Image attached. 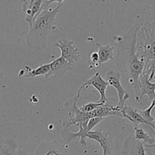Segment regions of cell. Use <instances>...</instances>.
Here are the masks:
<instances>
[{
	"instance_id": "cb8c5ba5",
	"label": "cell",
	"mask_w": 155,
	"mask_h": 155,
	"mask_svg": "<svg viewBox=\"0 0 155 155\" xmlns=\"http://www.w3.org/2000/svg\"><path fill=\"white\" fill-rule=\"evenodd\" d=\"M145 147L147 148H155V143L151 145H145Z\"/></svg>"
},
{
	"instance_id": "ffe728a7",
	"label": "cell",
	"mask_w": 155,
	"mask_h": 155,
	"mask_svg": "<svg viewBox=\"0 0 155 155\" xmlns=\"http://www.w3.org/2000/svg\"><path fill=\"white\" fill-rule=\"evenodd\" d=\"M105 118L104 117H95L91 118L89 120L87 124V127H86V130H87L88 133L92 131L94 128L96 127L98 124H99L101 121H103Z\"/></svg>"
},
{
	"instance_id": "ba28073f",
	"label": "cell",
	"mask_w": 155,
	"mask_h": 155,
	"mask_svg": "<svg viewBox=\"0 0 155 155\" xmlns=\"http://www.w3.org/2000/svg\"><path fill=\"white\" fill-rule=\"evenodd\" d=\"M86 139L98 142L102 149V155H112L113 141L109 133H104L101 130L91 131L86 135Z\"/></svg>"
},
{
	"instance_id": "ac0fdd59",
	"label": "cell",
	"mask_w": 155,
	"mask_h": 155,
	"mask_svg": "<svg viewBox=\"0 0 155 155\" xmlns=\"http://www.w3.org/2000/svg\"><path fill=\"white\" fill-rule=\"evenodd\" d=\"M155 107V98L151 101V105L149 106V107L145 110H137L138 112L141 114V116L149 123H154V118L151 116V112L152 110Z\"/></svg>"
},
{
	"instance_id": "4316f807",
	"label": "cell",
	"mask_w": 155,
	"mask_h": 155,
	"mask_svg": "<svg viewBox=\"0 0 155 155\" xmlns=\"http://www.w3.org/2000/svg\"><path fill=\"white\" fill-rule=\"evenodd\" d=\"M154 134H155V132H154Z\"/></svg>"
},
{
	"instance_id": "8992f818",
	"label": "cell",
	"mask_w": 155,
	"mask_h": 155,
	"mask_svg": "<svg viewBox=\"0 0 155 155\" xmlns=\"http://www.w3.org/2000/svg\"><path fill=\"white\" fill-rule=\"evenodd\" d=\"M53 46L58 47L61 51V57L67 61L68 63L75 64L78 61L80 53L73 41L68 39H61L53 44Z\"/></svg>"
},
{
	"instance_id": "603a6c76",
	"label": "cell",
	"mask_w": 155,
	"mask_h": 155,
	"mask_svg": "<svg viewBox=\"0 0 155 155\" xmlns=\"http://www.w3.org/2000/svg\"><path fill=\"white\" fill-rule=\"evenodd\" d=\"M24 74H25V71H24V70H21V71H20L19 74H18V77H24Z\"/></svg>"
},
{
	"instance_id": "6da1fadb",
	"label": "cell",
	"mask_w": 155,
	"mask_h": 155,
	"mask_svg": "<svg viewBox=\"0 0 155 155\" xmlns=\"http://www.w3.org/2000/svg\"><path fill=\"white\" fill-rule=\"evenodd\" d=\"M141 24L133 25L123 36H114L117 44L116 64L121 77L128 81L135 92V98L140 103L138 81L145 66V62L139 58L136 50V37Z\"/></svg>"
},
{
	"instance_id": "d6986e66",
	"label": "cell",
	"mask_w": 155,
	"mask_h": 155,
	"mask_svg": "<svg viewBox=\"0 0 155 155\" xmlns=\"http://www.w3.org/2000/svg\"><path fill=\"white\" fill-rule=\"evenodd\" d=\"M142 73H145L148 76V80L151 82L152 80H155V59L149 61L145 64V68Z\"/></svg>"
},
{
	"instance_id": "5bb4252c",
	"label": "cell",
	"mask_w": 155,
	"mask_h": 155,
	"mask_svg": "<svg viewBox=\"0 0 155 155\" xmlns=\"http://www.w3.org/2000/svg\"><path fill=\"white\" fill-rule=\"evenodd\" d=\"M0 155H28L24 150L18 146V143L15 139L8 137L5 140L2 145H0Z\"/></svg>"
},
{
	"instance_id": "484cf974",
	"label": "cell",
	"mask_w": 155,
	"mask_h": 155,
	"mask_svg": "<svg viewBox=\"0 0 155 155\" xmlns=\"http://www.w3.org/2000/svg\"><path fill=\"white\" fill-rule=\"evenodd\" d=\"M150 155H154V154H153L152 153H151V154H150Z\"/></svg>"
},
{
	"instance_id": "5b68a950",
	"label": "cell",
	"mask_w": 155,
	"mask_h": 155,
	"mask_svg": "<svg viewBox=\"0 0 155 155\" xmlns=\"http://www.w3.org/2000/svg\"><path fill=\"white\" fill-rule=\"evenodd\" d=\"M105 77L109 86L114 88L117 92L118 102L117 107H119L120 109H123L126 105V101L130 98V95L122 86L120 82V74L116 71H109L106 73Z\"/></svg>"
},
{
	"instance_id": "2e32d148",
	"label": "cell",
	"mask_w": 155,
	"mask_h": 155,
	"mask_svg": "<svg viewBox=\"0 0 155 155\" xmlns=\"http://www.w3.org/2000/svg\"><path fill=\"white\" fill-rule=\"evenodd\" d=\"M134 139L136 141H140L145 145H151L154 144L155 137L149 133H146L142 128L134 127Z\"/></svg>"
},
{
	"instance_id": "d4e9b609",
	"label": "cell",
	"mask_w": 155,
	"mask_h": 155,
	"mask_svg": "<svg viewBox=\"0 0 155 155\" xmlns=\"http://www.w3.org/2000/svg\"><path fill=\"white\" fill-rule=\"evenodd\" d=\"M154 126H155V118H154Z\"/></svg>"
},
{
	"instance_id": "7a4b0ae2",
	"label": "cell",
	"mask_w": 155,
	"mask_h": 155,
	"mask_svg": "<svg viewBox=\"0 0 155 155\" xmlns=\"http://www.w3.org/2000/svg\"><path fill=\"white\" fill-rule=\"evenodd\" d=\"M63 5L64 2L58 4L54 8H48L38 15L26 36V44L29 49L37 51L46 48L48 35L61 28L54 24Z\"/></svg>"
},
{
	"instance_id": "8fae6325",
	"label": "cell",
	"mask_w": 155,
	"mask_h": 155,
	"mask_svg": "<svg viewBox=\"0 0 155 155\" xmlns=\"http://www.w3.org/2000/svg\"><path fill=\"white\" fill-rule=\"evenodd\" d=\"M121 114H122L123 118H126L128 120L133 126V127H138L139 124H144V125H147L151 127L154 130V132H155V126L154 123H149L145 120L136 109L133 108L130 106L125 105V107L121 110Z\"/></svg>"
},
{
	"instance_id": "7c38bea8",
	"label": "cell",
	"mask_w": 155,
	"mask_h": 155,
	"mask_svg": "<svg viewBox=\"0 0 155 155\" xmlns=\"http://www.w3.org/2000/svg\"><path fill=\"white\" fill-rule=\"evenodd\" d=\"M138 86H139V99L141 104L145 95H147L151 101L155 98V82L151 83V81H149L148 76L146 74L142 73V75L139 77Z\"/></svg>"
},
{
	"instance_id": "9c48e42d",
	"label": "cell",
	"mask_w": 155,
	"mask_h": 155,
	"mask_svg": "<svg viewBox=\"0 0 155 155\" xmlns=\"http://www.w3.org/2000/svg\"><path fill=\"white\" fill-rule=\"evenodd\" d=\"M49 72L45 76V78H49L53 77L54 78H61L66 75L68 71H72L74 66L71 64L68 63L62 57H59L54 59L49 64Z\"/></svg>"
},
{
	"instance_id": "30bf717a",
	"label": "cell",
	"mask_w": 155,
	"mask_h": 155,
	"mask_svg": "<svg viewBox=\"0 0 155 155\" xmlns=\"http://www.w3.org/2000/svg\"><path fill=\"white\" fill-rule=\"evenodd\" d=\"M42 0H26L23 2L22 12L25 14V21L31 27L33 21L39 15Z\"/></svg>"
},
{
	"instance_id": "4fadbf2b",
	"label": "cell",
	"mask_w": 155,
	"mask_h": 155,
	"mask_svg": "<svg viewBox=\"0 0 155 155\" xmlns=\"http://www.w3.org/2000/svg\"><path fill=\"white\" fill-rule=\"evenodd\" d=\"M122 153L126 155H147L144 144L140 141L135 140L132 135L124 141Z\"/></svg>"
},
{
	"instance_id": "9a60e30c",
	"label": "cell",
	"mask_w": 155,
	"mask_h": 155,
	"mask_svg": "<svg viewBox=\"0 0 155 155\" xmlns=\"http://www.w3.org/2000/svg\"><path fill=\"white\" fill-rule=\"evenodd\" d=\"M96 46L98 48V61L95 68L99 67L100 65L106 63L108 61L112 60L114 58V48L109 44L105 45H101V44L97 42Z\"/></svg>"
},
{
	"instance_id": "52a82bcc",
	"label": "cell",
	"mask_w": 155,
	"mask_h": 155,
	"mask_svg": "<svg viewBox=\"0 0 155 155\" xmlns=\"http://www.w3.org/2000/svg\"><path fill=\"white\" fill-rule=\"evenodd\" d=\"M34 155H71L65 146L57 141H45L38 145Z\"/></svg>"
},
{
	"instance_id": "44dd1931",
	"label": "cell",
	"mask_w": 155,
	"mask_h": 155,
	"mask_svg": "<svg viewBox=\"0 0 155 155\" xmlns=\"http://www.w3.org/2000/svg\"><path fill=\"white\" fill-rule=\"evenodd\" d=\"M102 104H101V103H98V102L87 103V104H84V105H83L82 107H80V110L83 112L89 113V112L95 110L97 107H98L99 106L102 105Z\"/></svg>"
},
{
	"instance_id": "277c9868",
	"label": "cell",
	"mask_w": 155,
	"mask_h": 155,
	"mask_svg": "<svg viewBox=\"0 0 155 155\" xmlns=\"http://www.w3.org/2000/svg\"><path fill=\"white\" fill-rule=\"evenodd\" d=\"M89 86L95 88V89L99 92L100 99L98 100V101H96V102L101 103V104H105V103H107V101H108V98L106 96V89H107V86H109V85L108 83H107V82L105 81V80L101 77V74L98 72H95V74H94L92 77H90L89 80H86L85 83L80 86V89L77 91V95L74 96V98H75V100L77 102H78L79 99H80L81 91L83 90V88L87 87V86Z\"/></svg>"
},
{
	"instance_id": "e0dca14e",
	"label": "cell",
	"mask_w": 155,
	"mask_h": 155,
	"mask_svg": "<svg viewBox=\"0 0 155 155\" xmlns=\"http://www.w3.org/2000/svg\"><path fill=\"white\" fill-rule=\"evenodd\" d=\"M50 66L49 64H45L38 68L33 69L29 66H25V74L24 77L30 78V77H36L39 76H44L45 77L48 72H49Z\"/></svg>"
},
{
	"instance_id": "3957f363",
	"label": "cell",
	"mask_w": 155,
	"mask_h": 155,
	"mask_svg": "<svg viewBox=\"0 0 155 155\" xmlns=\"http://www.w3.org/2000/svg\"><path fill=\"white\" fill-rule=\"evenodd\" d=\"M136 54L145 63L155 59V23L145 22L136 33Z\"/></svg>"
},
{
	"instance_id": "7402d4cb",
	"label": "cell",
	"mask_w": 155,
	"mask_h": 155,
	"mask_svg": "<svg viewBox=\"0 0 155 155\" xmlns=\"http://www.w3.org/2000/svg\"><path fill=\"white\" fill-rule=\"evenodd\" d=\"M3 80H4V75H3V74L0 71V85L2 84Z\"/></svg>"
}]
</instances>
